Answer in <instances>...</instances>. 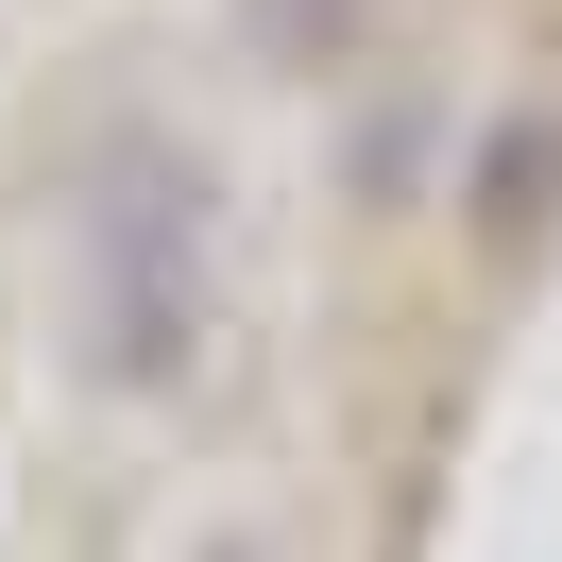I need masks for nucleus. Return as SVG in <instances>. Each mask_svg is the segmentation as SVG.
I'll list each match as a JSON object with an SVG mask.
<instances>
[{
	"label": "nucleus",
	"mask_w": 562,
	"mask_h": 562,
	"mask_svg": "<svg viewBox=\"0 0 562 562\" xmlns=\"http://www.w3.org/2000/svg\"><path fill=\"white\" fill-rule=\"evenodd\" d=\"M188 324H205V188L171 154H120V188L86 205V341L103 375H171Z\"/></svg>",
	"instance_id": "f257e3e1"
}]
</instances>
